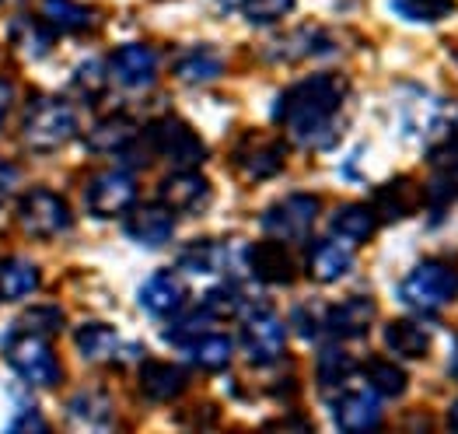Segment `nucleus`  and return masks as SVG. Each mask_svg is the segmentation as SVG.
<instances>
[{"mask_svg":"<svg viewBox=\"0 0 458 434\" xmlns=\"http://www.w3.org/2000/svg\"><path fill=\"white\" fill-rule=\"evenodd\" d=\"M458 298V270L441 260H423L399 284V302L413 312H437Z\"/></svg>","mask_w":458,"mask_h":434,"instance_id":"f03ea898","label":"nucleus"},{"mask_svg":"<svg viewBox=\"0 0 458 434\" xmlns=\"http://www.w3.org/2000/svg\"><path fill=\"white\" fill-rule=\"evenodd\" d=\"M452 428H458V403L452 406Z\"/></svg>","mask_w":458,"mask_h":434,"instance_id":"3c124183","label":"nucleus"},{"mask_svg":"<svg viewBox=\"0 0 458 434\" xmlns=\"http://www.w3.org/2000/svg\"><path fill=\"white\" fill-rule=\"evenodd\" d=\"M137 203V179L123 172H102L88 186V210L95 217H119Z\"/></svg>","mask_w":458,"mask_h":434,"instance_id":"9d476101","label":"nucleus"},{"mask_svg":"<svg viewBox=\"0 0 458 434\" xmlns=\"http://www.w3.org/2000/svg\"><path fill=\"white\" fill-rule=\"evenodd\" d=\"M144 140H148L151 155L165 158L172 168H199L207 161V144L199 140V133L175 116L154 119Z\"/></svg>","mask_w":458,"mask_h":434,"instance_id":"39448f33","label":"nucleus"},{"mask_svg":"<svg viewBox=\"0 0 458 434\" xmlns=\"http://www.w3.org/2000/svg\"><path fill=\"white\" fill-rule=\"evenodd\" d=\"M403 133L410 137H445L452 133L448 126V106L437 95L413 91V98H403Z\"/></svg>","mask_w":458,"mask_h":434,"instance_id":"f8f14e48","label":"nucleus"},{"mask_svg":"<svg viewBox=\"0 0 458 434\" xmlns=\"http://www.w3.org/2000/svg\"><path fill=\"white\" fill-rule=\"evenodd\" d=\"M378 228V214L364 203H346L333 214V235L346 245H364Z\"/></svg>","mask_w":458,"mask_h":434,"instance_id":"a878e982","label":"nucleus"},{"mask_svg":"<svg viewBox=\"0 0 458 434\" xmlns=\"http://www.w3.org/2000/svg\"><path fill=\"white\" fill-rule=\"evenodd\" d=\"M106 78H109V71L102 60H84L74 71V88H81L84 95H98L106 88Z\"/></svg>","mask_w":458,"mask_h":434,"instance_id":"79ce46f5","label":"nucleus"},{"mask_svg":"<svg viewBox=\"0 0 458 434\" xmlns=\"http://www.w3.org/2000/svg\"><path fill=\"white\" fill-rule=\"evenodd\" d=\"M203 309L210 312L214 319H231V316H242L245 312V294L238 291V287H214V291H207L203 294Z\"/></svg>","mask_w":458,"mask_h":434,"instance_id":"e433bc0d","label":"nucleus"},{"mask_svg":"<svg viewBox=\"0 0 458 434\" xmlns=\"http://www.w3.org/2000/svg\"><path fill=\"white\" fill-rule=\"evenodd\" d=\"M225 74V56L210 46H192L175 60V78L186 84H210Z\"/></svg>","mask_w":458,"mask_h":434,"instance_id":"393cba45","label":"nucleus"},{"mask_svg":"<svg viewBox=\"0 0 458 434\" xmlns=\"http://www.w3.org/2000/svg\"><path fill=\"white\" fill-rule=\"evenodd\" d=\"M7 364L25 386H38V389H56L64 379V368L53 354L49 340L38 333H29V329H21L7 344Z\"/></svg>","mask_w":458,"mask_h":434,"instance_id":"20e7f679","label":"nucleus"},{"mask_svg":"<svg viewBox=\"0 0 458 434\" xmlns=\"http://www.w3.org/2000/svg\"><path fill=\"white\" fill-rule=\"evenodd\" d=\"M322 53H333V36L322 32V29H298L284 39H276L269 46V60H284V64H298V60H311V56H322Z\"/></svg>","mask_w":458,"mask_h":434,"instance_id":"4be33fe9","label":"nucleus"},{"mask_svg":"<svg viewBox=\"0 0 458 434\" xmlns=\"http://www.w3.org/2000/svg\"><path fill=\"white\" fill-rule=\"evenodd\" d=\"M455 186H458V179H455Z\"/></svg>","mask_w":458,"mask_h":434,"instance_id":"603ef678","label":"nucleus"},{"mask_svg":"<svg viewBox=\"0 0 458 434\" xmlns=\"http://www.w3.org/2000/svg\"><path fill=\"white\" fill-rule=\"evenodd\" d=\"M284 161H287V148L280 140H273V137L252 133V137H245L234 148V165L249 179H269V175H276L284 168Z\"/></svg>","mask_w":458,"mask_h":434,"instance_id":"4468645a","label":"nucleus"},{"mask_svg":"<svg viewBox=\"0 0 458 434\" xmlns=\"http://www.w3.org/2000/svg\"><path fill=\"white\" fill-rule=\"evenodd\" d=\"M109 74H113L123 88H148L157 78V53L144 42H130L119 46L109 56Z\"/></svg>","mask_w":458,"mask_h":434,"instance_id":"2eb2a0df","label":"nucleus"},{"mask_svg":"<svg viewBox=\"0 0 458 434\" xmlns=\"http://www.w3.org/2000/svg\"><path fill=\"white\" fill-rule=\"evenodd\" d=\"M228 249L225 242H214V238H199L186 245L179 252V267L190 270V274H217V270H228Z\"/></svg>","mask_w":458,"mask_h":434,"instance_id":"bb28decb","label":"nucleus"},{"mask_svg":"<svg viewBox=\"0 0 458 434\" xmlns=\"http://www.w3.org/2000/svg\"><path fill=\"white\" fill-rule=\"evenodd\" d=\"M378 316V305L364 294H353L340 305L326 309V336H336V340H357L371 329V322Z\"/></svg>","mask_w":458,"mask_h":434,"instance_id":"f3484780","label":"nucleus"},{"mask_svg":"<svg viewBox=\"0 0 458 434\" xmlns=\"http://www.w3.org/2000/svg\"><path fill=\"white\" fill-rule=\"evenodd\" d=\"M298 0H242V14L249 25H276L284 14L294 11Z\"/></svg>","mask_w":458,"mask_h":434,"instance_id":"4c0bfd02","label":"nucleus"},{"mask_svg":"<svg viewBox=\"0 0 458 434\" xmlns=\"http://www.w3.org/2000/svg\"><path fill=\"white\" fill-rule=\"evenodd\" d=\"M21 329L38 333V336H53V333L64 329V312H60L56 305H38V309L21 316Z\"/></svg>","mask_w":458,"mask_h":434,"instance_id":"58836bf2","label":"nucleus"},{"mask_svg":"<svg viewBox=\"0 0 458 434\" xmlns=\"http://www.w3.org/2000/svg\"><path fill=\"white\" fill-rule=\"evenodd\" d=\"M14 183H18V168L0 161V203L14 193Z\"/></svg>","mask_w":458,"mask_h":434,"instance_id":"49530a36","label":"nucleus"},{"mask_svg":"<svg viewBox=\"0 0 458 434\" xmlns=\"http://www.w3.org/2000/svg\"><path fill=\"white\" fill-rule=\"evenodd\" d=\"M210 4H214L221 14H228V11H234V7H242V0H210Z\"/></svg>","mask_w":458,"mask_h":434,"instance_id":"09e8293b","label":"nucleus"},{"mask_svg":"<svg viewBox=\"0 0 458 434\" xmlns=\"http://www.w3.org/2000/svg\"><path fill=\"white\" fill-rule=\"evenodd\" d=\"M287 347V329L280 316L269 305H252L245 309V322H242V351L252 364H273L284 357Z\"/></svg>","mask_w":458,"mask_h":434,"instance_id":"0eeeda50","label":"nucleus"},{"mask_svg":"<svg viewBox=\"0 0 458 434\" xmlns=\"http://www.w3.org/2000/svg\"><path fill=\"white\" fill-rule=\"evenodd\" d=\"M455 193H458L455 179H448V175L441 179V175H437V179L427 186V207H430L434 214H441V210H448V203L455 200Z\"/></svg>","mask_w":458,"mask_h":434,"instance_id":"37998d69","label":"nucleus"},{"mask_svg":"<svg viewBox=\"0 0 458 434\" xmlns=\"http://www.w3.org/2000/svg\"><path fill=\"white\" fill-rule=\"evenodd\" d=\"M123 232L130 242L137 245H148V249H157L165 245L168 238L175 235V214L165 207V203H151V207H130L126 210V221H123Z\"/></svg>","mask_w":458,"mask_h":434,"instance_id":"ddd939ff","label":"nucleus"},{"mask_svg":"<svg viewBox=\"0 0 458 434\" xmlns=\"http://www.w3.org/2000/svg\"><path fill=\"white\" fill-rule=\"evenodd\" d=\"M346 91L350 88L340 74H311L276 98L273 119L287 126L294 144L311 151H329L340 140V113Z\"/></svg>","mask_w":458,"mask_h":434,"instance_id":"f257e3e1","label":"nucleus"},{"mask_svg":"<svg viewBox=\"0 0 458 434\" xmlns=\"http://www.w3.org/2000/svg\"><path fill=\"white\" fill-rule=\"evenodd\" d=\"M249 274L263 284H291L298 270H294V256L287 252V242H276V238H267V242H256L249 245Z\"/></svg>","mask_w":458,"mask_h":434,"instance_id":"a211bd4d","label":"nucleus"},{"mask_svg":"<svg viewBox=\"0 0 458 434\" xmlns=\"http://www.w3.org/2000/svg\"><path fill=\"white\" fill-rule=\"evenodd\" d=\"M190 379L179 364H168V361H148L140 368V393L151 403H172L186 393Z\"/></svg>","mask_w":458,"mask_h":434,"instance_id":"412c9836","label":"nucleus"},{"mask_svg":"<svg viewBox=\"0 0 458 434\" xmlns=\"http://www.w3.org/2000/svg\"><path fill=\"white\" fill-rule=\"evenodd\" d=\"M18 225L32 238L64 235L71 228V207L53 190H32L18 200Z\"/></svg>","mask_w":458,"mask_h":434,"instance_id":"6e6552de","label":"nucleus"},{"mask_svg":"<svg viewBox=\"0 0 458 434\" xmlns=\"http://www.w3.org/2000/svg\"><path fill=\"white\" fill-rule=\"evenodd\" d=\"M42 21L53 29V32H88L91 25H95V14L84 7V4H77V0H46L42 4Z\"/></svg>","mask_w":458,"mask_h":434,"instance_id":"cd10ccee","label":"nucleus"},{"mask_svg":"<svg viewBox=\"0 0 458 434\" xmlns=\"http://www.w3.org/2000/svg\"><path fill=\"white\" fill-rule=\"evenodd\" d=\"M392 11L406 21H420V25H430V21H445L458 11V0H388Z\"/></svg>","mask_w":458,"mask_h":434,"instance_id":"72a5a7b5","label":"nucleus"},{"mask_svg":"<svg viewBox=\"0 0 458 434\" xmlns=\"http://www.w3.org/2000/svg\"><path fill=\"white\" fill-rule=\"evenodd\" d=\"M385 347L395 357L420 361L430 351V329L417 319H395L385 326Z\"/></svg>","mask_w":458,"mask_h":434,"instance_id":"5701e85b","label":"nucleus"},{"mask_svg":"<svg viewBox=\"0 0 458 434\" xmlns=\"http://www.w3.org/2000/svg\"><path fill=\"white\" fill-rule=\"evenodd\" d=\"M210 322H214V316H210V312H207V309L199 305V312H192V316L179 319V322H172L165 336H168L172 344H179V347H182V344H190L192 336L207 333V329H210Z\"/></svg>","mask_w":458,"mask_h":434,"instance_id":"ea45409f","label":"nucleus"},{"mask_svg":"<svg viewBox=\"0 0 458 434\" xmlns=\"http://www.w3.org/2000/svg\"><path fill=\"white\" fill-rule=\"evenodd\" d=\"M430 165L434 168H445V172L458 168V133H445V140L430 151Z\"/></svg>","mask_w":458,"mask_h":434,"instance_id":"c03bdc74","label":"nucleus"},{"mask_svg":"<svg viewBox=\"0 0 458 434\" xmlns=\"http://www.w3.org/2000/svg\"><path fill=\"white\" fill-rule=\"evenodd\" d=\"M157 200H161L172 214H192V210H199V207L210 200V183H207L196 168H175V172L161 183Z\"/></svg>","mask_w":458,"mask_h":434,"instance_id":"dca6fc26","label":"nucleus"},{"mask_svg":"<svg viewBox=\"0 0 458 434\" xmlns=\"http://www.w3.org/2000/svg\"><path fill=\"white\" fill-rule=\"evenodd\" d=\"M350 371H353V361L346 351L340 347H326L322 354H318V386L329 393H336V389H344L346 379H350Z\"/></svg>","mask_w":458,"mask_h":434,"instance_id":"c9c22d12","label":"nucleus"},{"mask_svg":"<svg viewBox=\"0 0 458 434\" xmlns=\"http://www.w3.org/2000/svg\"><path fill=\"white\" fill-rule=\"evenodd\" d=\"M291 319H294V329H298L305 340L326 336V309H322V305H298Z\"/></svg>","mask_w":458,"mask_h":434,"instance_id":"a19ab883","label":"nucleus"},{"mask_svg":"<svg viewBox=\"0 0 458 434\" xmlns=\"http://www.w3.org/2000/svg\"><path fill=\"white\" fill-rule=\"evenodd\" d=\"M67 413L84 428H109L113 424V399L98 389H88L67 403Z\"/></svg>","mask_w":458,"mask_h":434,"instance_id":"7c9ffc66","label":"nucleus"},{"mask_svg":"<svg viewBox=\"0 0 458 434\" xmlns=\"http://www.w3.org/2000/svg\"><path fill=\"white\" fill-rule=\"evenodd\" d=\"M375 207L382 210L385 221H399V217H406V214H413L417 210V190H413V183L410 179H392L388 186H382L378 193H375Z\"/></svg>","mask_w":458,"mask_h":434,"instance_id":"2f4dec72","label":"nucleus"},{"mask_svg":"<svg viewBox=\"0 0 458 434\" xmlns=\"http://www.w3.org/2000/svg\"><path fill=\"white\" fill-rule=\"evenodd\" d=\"M353 270V252L350 245L340 238H322L311 245V256H308V274L315 277L318 284H336Z\"/></svg>","mask_w":458,"mask_h":434,"instance_id":"aec40b11","label":"nucleus"},{"mask_svg":"<svg viewBox=\"0 0 458 434\" xmlns=\"http://www.w3.org/2000/svg\"><path fill=\"white\" fill-rule=\"evenodd\" d=\"M452 375L458 379V344H455V354H452Z\"/></svg>","mask_w":458,"mask_h":434,"instance_id":"8fccbe9b","label":"nucleus"},{"mask_svg":"<svg viewBox=\"0 0 458 434\" xmlns=\"http://www.w3.org/2000/svg\"><path fill=\"white\" fill-rule=\"evenodd\" d=\"M11 36L18 42V49L25 56H46L53 49V36H49V25L42 18H21L18 25H11Z\"/></svg>","mask_w":458,"mask_h":434,"instance_id":"f704fd0d","label":"nucleus"},{"mask_svg":"<svg viewBox=\"0 0 458 434\" xmlns=\"http://www.w3.org/2000/svg\"><path fill=\"white\" fill-rule=\"evenodd\" d=\"M11 98H14V88L7 81H0V123L7 116V109H11Z\"/></svg>","mask_w":458,"mask_h":434,"instance_id":"de8ad7c7","label":"nucleus"},{"mask_svg":"<svg viewBox=\"0 0 458 434\" xmlns=\"http://www.w3.org/2000/svg\"><path fill=\"white\" fill-rule=\"evenodd\" d=\"M25 144L32 151H60L64 144H71L77 137V113L71 102L64 98H53V95H42L29 106L25 113Z\"/></svg>","mask_w":458,"mask_h":434,"instance_id":"7ed1b4c3","label":"nucleus"},{"mask_svg":"<svg viewBox=\"0 0 458 434\" xmlns=\"http://www.w3.org/2000/svg\"><path fill=\"white\" fill-rule=\"evenodd\" d=\"M140 305L144 312H151L157 319H172L182 305H186V284L172 270H157L144 280L140 287Z\"/></svg>","mask_w":458,"mask_h":434,"instance_id":"6ab92c4d","label":"nucleus"},{"mask_svg":"<svg viewBox=\"0 0 458 434\" xmlns=\"http://www.w3.org/2000/svg\"><path fill=\"white\" fill-rule=\"evenodd\" d=\"M364 375H368V389H375V393L382 396V399H399V396L410 389V379H406V371H403L399 364L385 361V357H375V361H368Z\"/></svg>","mask_w":458,"mask_h":434,"instance_id":"473e14b6","label":"nucleus"},{"mask_svg":"<svg viewBox=\"0 0 458 434\" xmlns=\"http://www.w3.org/2000/svg\"><path fill=\"white\" fill-rule=\"evenodd\" d=\"M74 344L84 361H95V364H113V361H133V357L144 354L140 344H123L119 333L106 322H84L74 333Z\"/></svg>","mask_w":458,"mask_h":434,"instance_id":"9b49d317","label":"nucleus"},{"mask_svg":"<svg viewBox=\"0 0 458 434\" xmlns=\"http://www.w3.org/2000/svg\"><path fill=\"white\" fill-rule=\"evenodd\" d=\"M11 428H14V431H25V428H32V431H42V428H46V421L38 417L32 406H25V413H21V417H14V421H11Z\"/></svg>","mask_w":458,"mask_h":434,"instance_id":"a18cd8bd","label":"nucleus"},{"mask_svg":"<svg viewBox=\"0 0 458 434\" xmlns=\"http://www.w3.org/2000/svg\"><path fill=\"white\" fill-rule=\"evenodd\" d=\"M38 270L29 260H0V298L7 302H21L29 294H36Z\"/></svg>","mask_w":458,"mask_h":434,"instance_id":"c756f323","label":"nucleus"},{"mask_svg":"<svg viewBox=\"0 0 458 434\" xmlns=\"http://www.w3.org/2000/svg\"><path fill=\"white\" fill-rule=\"evenodd\" d=\"M137 140V126L126 116H109L102 123H95V130L88 133V148L95 155H119L126 144Z\"/></svg>","mask_w":458,"mask_h":434,"instance_id":"c85d7f7f","label":"nucleus"},{"mask_svg":"<svg viewBox=\"0 0 458 434\" xmlns=\"http://www.w3.org/2000/svg\"><path fill=\"white\" fill-rule=\"evenodd\" d=\"M382 396L375 389H336L333 393V421L340 431H371L382 424Z\"/></svg>","mask_w":458,"mask_h":434,"instance_id":"1a4fd4ad","label":"nucleus"},{"mask_svg":"<svg viewBox=\"0 0 458 434\" xmlns=\"http://www.w3.org/2000/svg\"><path fill=\"white\" fill-rule=\"evenodd\" d=\"M182 351L190 357L199 371H225L234 357V344H231L225 333H199L192 336L190 344H182Z\"/></svg>","mask_w":458,"mask_h":434,"instance_id":"b1692460","label":"nucleus"},{"mask_svg":"<svg viewBox=\"0 0 458 434\" xmlns=\"http://www.w3.org/2000/svg\"><path fill=\"white\" fill-rule=\"evenodd\" d=\"M322 214V200L315 193H291L276 200L263 214V232L276 242H305Z\"/></svg>","mask_w":458,"mask_h":434,"instance_id":"423d86ee","label":"nucleus"}]
</instances>
